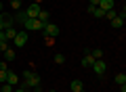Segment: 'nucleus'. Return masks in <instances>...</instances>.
<instances>
[{
	"instance_id": "f8f14e48",
	"label": "nucleus",
	"mask_w": 126,
	"mask_h": 92,
	"mask_svg": "<svg viewBox=\"0 0 126 92\" xmlns=\"http://www.w3.org/2000/svg\"><path fill=\"white\" fill-rule=\"evenodd\" d=\"M99 9H103L105 13L113 9V0H99Z\"/></svg>"
},
{
	"instance_id": "6e6552de",
	"label": "nucleus",
	"mask_w": 126,
	"mask_h": 92,
	"mask_svg": "<svg viewBox=\"0 0 126 92\" xmlns=\"http://www.w3.org/2000/svg\"><path fill=\"white\" fill-rule=\"evenodd\" d=\"M0 23L4 25V29L6 27H13V17H11L9 13H0Z\"/></svg>"
},
{
	"instance_id": "a878e982",
	"label": "nucleus",
	"mask_w": 126,
	"mask_h": 92,
	"mask_svg": "<svg viewBox=\"0 0 126 92\" xmlns=\"http://www.w3.org/2000/svg\"><path fill=\"white\" fill-rule=\"evenodd\" d=\"M88 6H99V0H88Z\"/></svg>"
},
{
	"instance_id": "9b49d317",
	"label": "nucleus",
	"mask_w": 126,
	"mask_h": 92,
	"mask_svg": "<svg viewBox=\"0 0 126 92\" xmlns=\"http://www.w3.org/2000/svg\"><path fill=\"white\" fill-rule=\"evenodd\" d=\"M2 54H4V61H6V63L15 61V57H17V53H15V48H13V46H9V48H6Z\"/></svg>"
},
{
	"instance_id": "cd10ccee",
	"label": "nucleus",
	"mask_w": 126,
	"mask_h": 92,
	"mask_svg": "<svg viewBox=\"0 0 126 92\" xmlns=\"http://www.w3.org/2000/svg\"><path fill=\"white\" fill-rule=\"evenodd\" d=\"M0 13H4V4L2 2H0Z\"/></svg>"
},
{
	"instance_id": "f257e3e1",
	"label": "nucleus",
	"mask_w": 126,
	"mask_h": 92,
	"mask_svg": "<svg viewBox=\"0 0 126 92\" xmlns=\"http://www.w3.org/2000/svg\"><path fill=\"white\" fill-rule=\"evenodd\" d=\"M23 86L30 88V90H34V92H42L40 90V75H38L34 69L25 71V73H23Z\"/></svg>"
},
{
	"instance_id": "39448f33",
	"label": "nucleus",
	"mask_w": 126,
	"mask_h": 92,
	"mask_svg": "<svg viewBox=\"0 0 126 92\" xmlns=\"http://www.w3.org/2000/svg\"><path fill=\"white\" fill-rule=\"evenodd\" d=\"M93 71H94L97 75H105V71H107V65H105L103 59H99V61H94V63H93Z\"/></svg>"
},
{
	"instance_id": "c756f323",
	"label": "nucleus",
	"mask_w": 126,
	"mask_h": 92,
	"mask_svg": "<svg viewBox=\"0 0 126 92\" xmlns=\"http://www.w3.org/2000/svg\"><path fill=\"white\" fill-rule=\"evenodd\" d=\"M25 92H34V90H30V88H27V90H25Z\"/></svg>"
},
{
	"instance_id": "0eeeda50",
	"label": "nucleus",
	"mask_w": 126,
	"mask_h": 92,
	"mask_svg": "<svg viewBox=\"0 0 126 92\" xmlns=\"http://www.w3.org/2000/svg\"><path fill=\"white\" fill-rule=\"evenodd\" d=\"M25 42H27V34H25V31H17L13 44H15V46H25Z\"/></svg>"
},
{
	"instance_id": "4468645a",
	"label": "nucleus",
	"mask_w": 126,
	"mask_h": 92,
	"mask_svg": "<svg viewBox=\"0 0 126 92\" xmlns=\"http://www.w3.org/2000/svg\"><path fill=\"white\" fill-rule=\"evenodd\" d=\"M4 36H6V40H9V42H13L15 36H17V29H15V27H6V29H4Z\"/></svg>"
},
{
	"instance_id": "4be33fe9",
	"label": "nucleus",
	"mask_w": 126,
	"mask_h": 92,
	"mask_svg": "<svg viewBox=\"0 0 126 92\" xmlns=\"http://www.w3.org/2000/svg\"><path fill=\"white\" fill-rule=\"evenodd\" d=\"M13 90H15V86H11V84H6V82L0 86V92H13Z\"/></svg>"
},
{
	"instance_id": "2eb2a0df",
	"label": "nucleus",
	"mask_w": 126,
	"mask_h": 92,
	"mask_svg": "<svg viewBox=\"0 0 126 92\" xmlns=\"http://www.w3.org/2000/svg\"><path fill=\"white\" fill-rule=\"evenodd\" d=\"M69 88H72V92H82V90H84V86H82L80 79H72V86H69Z\"/></svg>"
},
{
	"instance_id": "ddd939ff",
	"label": "nucleus",
	"mask_w": 126,
	"mask_h": 92,
	"mask_svg": "<svg viewBox=\"0 0 126 92\" xmlns=\"http://www.w3.org/2000/svg\"><path fill=\"white\" fill-rule=\"evenodd\" d=\"M88 13H93L97 19H101V17H105V11L103 9H99V6H88Z\"/></svg>"
},
{
	"instance_id": "f03ea898",
	"label": "nucleus",
	"mask_w": 126,
	"mask_h": 92,
	"mask_svg": "<svg viewBox=\"0 0 126 92\" xmlns=\"http://www.w3.org/2000/svg\"><path fill=\"white\" fill-rule=\"evenodd\" d=\"M23 27H25V29L42 31V29H44V23H42L40 19H25V21H23Z\"/></svg>"
},
{
	"instance_id": "423d86ee",
	"label": "nucleus",
	"mask_w": 126,
	"mask_h": 92,
	"mask_svg": "<svg viewBox=\"0 0 126 92\" xmlns=\"http://www.w3.org/2000/svg\"><path fill=\"white\" fill-rule=\"evenodd\" d=\"M124 21H126V13H118L111 19V27L113 29H120V27H124Z\"/></svg>"
},
{
	"instance_id": "1a4fd4ad",
	"label": "nucleus",
	"mask_w": 126,
	"mask_h": 92,
	"mask_svg": "<svg viewBox=\"0 0 126 92\" xmlns=\"http://www.w3.org/2000/svg\"><path fill=\"white\" fill-rule=\"evenodd\" d=\"M19 82H21V79H19V75L15 73V71H9V73H6V84H11V86H17Z\"/></svg>"
},
{
	"instance_id": "20e7f679",
	"label": "nucleus",
	"mask_w": 126,
	"mask_h": 92,
	"mask_svg": "<svg viewBox=\"0 0 126 92\" xmlns=\"http://www.w3.org/2000/svg\"><path fill=\"white\" fill-rule=\"evenodd\" d=\"M42 31H44V36H46V38H57V36H59V27L55 25V23H46Z\"/></svg>"
},
{
	"instance_id": "bb28decb",
	"label": "nucleus",
	"mask_w": 126,
	"mask_h": 92,
	"mask_svg": "<svg viewBox=\"0 0 126 92\" xmlns=\"http://www.w3.org/2000/svg\"><path fill=\"white\" fill-rule=\"evenodd\" d=\"M0 69H9V63H6V61H2V63H0Z\"/></svg>"
},
{
	"instance_id": "a211bd4d",
	"label": "nucleus",
	"mask_w": 126,
	"mask_h": 92,
	"mask_svg": "<svg viewBox=\"0 0 126 92\" xmlns=\"http://www.w3.org/2000/svg\"><path fill=\"white\" fill-rule=\"evenodd\" d=\"M9 4H11V9H13L15 13H17V11H21V0H11Z\"/></svg>"
},
{
	"instance_id": "c85d7f7f",
	"label": "nucleus",
	"mask_w": 126,
	"mask_h": 92,
	"mask_svg": "<svg viewBox=\"0 0 126 92\" xmlns=\"http://www.w3.org/2000/svg\"><path fill=\"white\" fill-rule=\"evenodd\" d=\"M0 31H4V25H2V23H0Z\"/></svg>"
},
{
	"instance_id": "dca6fc26",
	"label": "nucleus",
	"mask_w": 126,
	"mask_h": 92,
	"mask_svg": "<svg viewBox=\"0 0 126 92\" xmlns=\"http://www.w3.org/2000/svg\"><path fill=\"white\" fill-rule=\"evenodd\" d=\"M38 19H40V21H42V23L46 25V23H50V13H48V11H40Z\"/></svg>"
},
{
	"instance_id": "7c9ffc66",
	"label": "nucleus",
	"mask_w": 126,
	"mask_h": 92,
	"mask_svg": "<svg viewBox=\"0 0 126 92\" xmlns=\"http://www.w3.org/2000/svg\"><path fill=\"white\" fill-rule=\"evenodd\" d=\"M36 4H40V0H36Z\"/></svg>"
},
{
	"instance_id": "aec40b11",
	"label": "nucleus",
	"mask_w": 126,
	"mask_h": 92,
	"mask_svg": "<svg viewBox=\"0 0 126 92\" xmlns=\"http://www.w3.org/2000/svg\"><path fill=\"white\" fill-rule=\"evenodd\" d=\"M63 63H65V57H63L61 53H57L55 54V65H63Z\"/></svg>"
},
{
	"instance_id": "7ed1b4c3",
	"label": "nucleus",
	"mask_w": 126,
	"mask_h": 92,
	"mask_svg": "<svg viewBox=\"0 0 126 92\" xmlns=\"http://www.w3.org/2000/svg\"><path fill=\"white\" fill-rule=\"evenodd\" d=\"M40 4H36V2H34V4H30L25 9V15H27V19H38V15H40Z\"/></svg>"
},
{
	"instance_id": "6ab92c4d",
	"label": "nucleus",
	"mask_w": 126,
	"mask_h": 92,
	"mask_svg": "<svg viewBox=\"0 0 126 92\" xmlns=\"http://www.w3.org/2000/svg\"><path fill=\"white\" fill-rule=\"evenodd\" d=\"M90 54L94 57V61H99V59H103V50H101V48H94V50H93Z\"/></svg>"
},
{
	"instance_id": "9d476101",
	"label": "nucleus",
	"mask_w": 126,
	"mask_h": 92,
	"mask_svg": "<svg viewBox=\"0 0 126 92\" xmlns=\"http://www.w3.org/2000/svg\"><path fill=\"white\" fill-rule=\"evenodd\" d=\"M93 63H94V57L90 53H86L84 57H82V67H84V69H88V67H93Z\"/></svg>"
},
{
	"instance_id": "5701e85b",
	"label": "nucleus",
	"mask_w": 126,
	"mask_h": 92,
	"mask_svg": "<svg viewBox=\"0 0 126 92\" xmlns=\"http://www.w3.org/2000/svg\"><path fill=\"white\" fill-rule=\"evenodd\" d=\"M6 73H9V69H0V84L6 82Z\"/></svg>"
},
{
	"instance_id": "473e14b6",
	"label": "nucleus",
	"mask_w": 126,
	"mask_h": 92,
	"mask_svg": "<svg viewBox=\"0 0 126 92\" xmlns=\"http://www.w3.org/2000/svg\"><path fill=\"white\" fill-rule=\"evenodd\" d=\"M82 92H84V90H82Z\"/></svg>"
},
{
	"instance_id": "b1692460",
	"label": "nucleus",
	"mask_w": 126,
	"mask_h": 92,
	"mask_svg": "<svg viewBox=\"0 0 126 92\" xmlns=\"http://www.w3.org/2000/svg\"><path fill=\"white\" fill-rule=\"evenodd\" d=\"M116 15H118V13H116V11H113V9H111V11H107V13H105V17H107L109 21H111V19L116 17Z\"/></svg>"
},
{
	"instance_id": "2f4dec72",
	"label": "nucleus",
	"mask_w": 126,
	"mask_h": 92,
	"mask_svg": "<svg viewBox=\"0 0 126 92\" xmlns=\"http://www.w3.org/2000/svg\"><path fill=\"white\" fill-rule=\"evenodd\" d=\"M50 92H55V90H50Z\"/></svg>"
},
{
	"instance_id": "f3484780",
	"label": "nucleus",
	"mask_w": 126,
	"mask_h": 92,
	"mask_svg": "<svg viewBox=\"0 0 126 92\" xmlns=\"http://www.w3.org/2000/svg\"><path fill=\"white\" fill-rule=\"evenodd\" d=\"M116 84H118V86H126V73H124V71L116 75Z\"/></svg>"
},
{
	"instance_id": "412c9836",
	"label": "nucleus",
	"mask_w": 126,
	"mask_h": 92,
	"mask_svg": "<svg viewBox=\"0 0 126 92\" xmlns=\"http://www.w3.org/2000/svg\"><path fill=\"white\" fill-rule=\"evenodd\" d=\"M15 19H17V21H19V23H21V25H23V21H25V19H27L25 11H23V13H19V11H17V15H15Z\"/></svg>"
},
{
	"instance_id": "393cba45",
	"label": "nucleus",
	"mask_w": 126,
	"mask_h": 92,
	"mask_svg": "<svg viewBox=\"0 0 126 92\" xmlns=\"http://www.w3.org/2000/svg\"><path fill=\"white\" fill-rule=\"evenodd\" d=\"M0 44H11L9 40H6V36H4V31H0Z\"/></svg>"
}]
</instances>
